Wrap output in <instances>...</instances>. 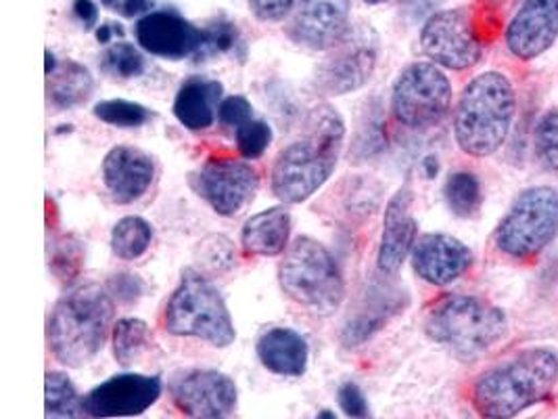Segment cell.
Instances as JSON below:
<instances>
[{"label":"cell","mask_w":558,"mask_h":419,"mask_svg":"<svg viewBox=\"0 0 558 419\" xmlns=\"http://www.w3.org/2000/svg\"><path fill=\"white\" fill-rule=\"evenodd\" d=\"M345 127L329 107H316L304 136L280 152L272 170V191L287 204H300L329 181L341 154Z\"/></svg>","instance_id":"cell-1"},{"label":"cell","mask_w":558,"mask_h":419,"mask_svg":"<svg viewBox=\"0 0 558 419\" xmlns=\"http://www.w3.org/2000/svg\"><path fill=\"white\" fill-rule=\"evenodd\" d=\"M558 382V355L532 348L483 373L473 388V407L485 419H512L544 400Z\"/></svg>","instance_id":"cell-2"},{"label":"cell","mask_w":558,"mask_h":419,"mask_svg":"<svg viewBox=\"0 0 558 419\" xmlns=\"http://www.w3.org/2000/svg\"><path fill=\"white\" fill-rule=\"evenodd\" d=\"M517 111L512 82L500 72L471 80L460 95L454 113L458 147L469 156L487 157L507 143Z\"/></svg>","instance_id":"cell-3"},{"label":"cell","mask_w":558,"mask_h":419,"mask_svg":"<svg viewBox=\"0 0 558 419\" xmlns=\"http://www.w3.org/2000/svg\"><path fill=\"white\" fill-rule=\"evenodd\" d=\"M113 319L109 294L97 286L72 289L52 311L49 321V344L52 355L68 367L90 363L107 338Z\"/></svg>","instance_id":"cell-4"},{"label":"cell","mask_w":558,"mask_h":419,"mask_svg":"<svg viewBox=\"0 0 558 419\" xmlns=\"http://www.w3.org/2000/svg\"><path fill=\"white\" fill-rule=\"evenodd\" d=\"M280 288L298 304L314 313L329 314L343 300V277L329 250L312 239L300 237L289 246L279 268Z\"/></svg>","instance_id":"cell-5"},{"label":"cell","mask_w":558,"mask_h":419,"mask_svg":"<svg viewBox=\"0 0 558 419\" xmlns=\"http://www.w3.org/2000/svg\"><path fill=\"white\" fill-rule=\"evenodd\" d=\"M507 314L471 296L444 298L427 319V334L460 357H475L507 336Z\"/></svg>","instance_id":"cell-6"},{"label":"cell","mask_w":558,"mask_h":419,"mask_svg":"<svg viewBox=\"0 0 558 419\" xmlns=\"http://www.w3.org/2000/svg\"><path fill=\"white\" fill-rule=\"evenodd\" d=\"M166 327L174 336L199 338L227 348L236 334L220 291L202 273L186 268L166 309Z\"/></svg>","instance_id":"cell-7"},{"label":"cell","mask_w":558,"mask_h":419,"mask_svg":"<svg viewBox=\"0 0 558 419\" xmlns=\"http://www.w3.org/2000/svg\"><path fill=\"white\" fill-rule=\"evenodd\" d=\"M558 234V191L553 187L525 189L502 218L496 246L517 261L537 256Z\"/></svg>","instance_id":"cell-8"},{"label":"cell","mask_w":558,"mask_h":419,"mask_svg":"<svg viewBox=\"0 0 558 419\" xmlns=\"http://www.w3.org/2000/svg\"><path fill=\"white\" fill-rule=\"evenodd\" d=\"M452 105V84L435 63H412L393 86L391 109L398 122L410 129H427L441 122Z\"/></svg>","instance_id":"cell-9"},{"label":"cell","mask_w":558,"mask_h":419,"mask_svg":"<svg viewBox=\"0 0 558 419\" xmlns=\"http://www.w3.org/2000/svg\"><path fill=\"white\" fill-rule=\"evenodd\" d=\"M318 65L316 86L325 95H348L362 88L375 72L379 40L371 27H355L337 43Z\"/></svg>","instance_id":"cell-10"},{"label":"cell","mask_w":558,"mask_h":419,"mask_svg":"<svg viewBox=\"0 0 558 419\" xmlns=\"http://www.w3.org/2000/svg\"><path fill=\"white\" fill-rule=\"evenodd\" d=\"M421 47L433 63L457 72L477 65L483 52L477 26L462 9L433 13L421 32Z\"/></svg>","instance_id":"cell-11"},{"label":"cell","mask_w":558,"mask_h":419,"mask_svg":"<svg viewBox=\"0 0 558 419\" xmlns=\"http://www.w3.org/2000/svg\"><path fill=\"white\" fill-rule=\"evenodd\" d=\"M259 177L250 164L211 157L195 177V189L205 202L222 216H234L254 200Z\"/></svg>","instance_id":"cell-12"},{"label":"cell","mask_w":558,"mask_h":419,"mask_svg":"<svg viewBox=\"0 0 558 419\" xmlns=\"http://www.w3.org/2000/svg\"><path fill=\"white\" fill-rule=\"evenodd\" d=\"M161 396L155 375H113L82 398V411L95 419L134 418L145 414Z\"/></svg>","instance_id":"cell-13"},{"label":"cell","mask_w":558,"mask_h":419,"mask_svg":"<svg viewBox=\"0 0 558 419\" xmlns=\"http://www.w3.org/2000/svg\"><path fill=\"white\" fill-rule=\"evenodd\" d=\"M172 400L189 419H230L236 409V386L211 369L186 371L170 386Z\"/></svg>","instance_id":"cell-14"},{"label":"cell","mask_w":558,"mask_h":419,"mask_svg":"<svg viewBox=\"0 0 558 419\" xmlns=\"http://www.w3.org/2000/svg\"><path fill=\"white\" fill-rule=\"evenodd\" d=\"M350 0H300L289 34L298 45L327 51L350 32Z\"/></svg>","instance_id":"cell-15"},{"label":"cell","mask_w":558,"mask_h":419,"mask_svg":"<svg viewBox=\"0 0 558 419\" xmlns=\"http://www.w3.org/2000/svg\"><path fill=\"white\" fill-rule=\"evenodd\" d=\"M136 40L155 57L178 61L191 55H202L205 32L174 11H153L138 20Z\"/></svg>","instance_id":"cell-16"},{"label":"cell","mask_w":558,"mask_h":419,"mask_svg":"<svg viewBox=\"0 0 558 419\" xmlns=\"http://www.w3.org/2000/svg\"><path fill=\"white\" fill-rule=\"evenodd\" d=\"M558 38V0H523L507 27V47L517 59L532 61Z\"/></svg>","instance_id":"cell-17"},{"label":"cell","mask_w":558,"mask_h":419,"mask_svg":"<svg viewBox=\"0 0 558 419\" xmlns=\"http://www.w3.org/2000/svg\"><path fill=\"white\" fill-rule=\"evenodd\" d=\"M471 262L473 252L457 237L444 234L421 237L412 250V266L416 275L432 286H448L457 282Z\"/></svg>","instance_id":"cell-18"},{"label":"cell","mask_w":558,"mask_h":419,"mask_svg":"<svg viewBox=\"0 0 558 419\" xmlns=\"http://www.w3.org/2000/svg\"><path fill=\"white\" fill-rule=\"evenodd\" d=\"M155 166L151 157L136 147H116L102 161V181L118 204H130L151 187Z\"/></svg>","instance_id":"cell-19"},{"label":"cell","mask_w":558,"mask_h":419,"mask_svg":"<svg viewBox=\"0 0 558 419\" xmlns=\"http://www.w3.org/2000/svg\"><path fill=\"white\" fill-rule=\"evenodd\" d=\"M410 191L400 189L385 210L381 248H379V271L393 275L402 268L408 254L416 243V220L410 214Z\"/></svg>","instance_id":"cell-20"},{"label":"cell","mask_w":558,"mask_h":419,"mask_svg":"<svg viewBox=\"0 0 558 419\" xmlns=\"http://www.w3.org/2000/svg\"><path fill=\"white\" fill-rule=\"evenodd\" d=\"M222 84L216 80L193 76L178 91L174 116L189 131H204L214 124L216 109L220 107Z\"/></svg>","instance_id":"cell-21"},{"label":"cell","mask_w":558,"mask_h":419,"mask_svg":"<svg viewBox=\"0 0 558 419\" xmlns=\"http://www.w3.org/2000/svg\"><path fill=\"white\" fill-rule=\"evenodd\" d=\"M307 344L304 338L287 327H277L266 332L257 340V357L262 366L272 373L300 378L307 369Z\"/></svg>","instance_id":"cell-22"},{"label":"cell","mask_w":558,"mask_h":419,"mask_svg":"<svg viewBox=\"0 0 558 419\" xmlns=\"http://www.w3.org/2000/svg\"><path fill=\"white\" fill-rule=\"evenodd\" d=\"M291 234V216L284 208L254 214L243 227V248L252 256H277L284 252Z\"/></svg>","instance_id":"cell-23"},{"label":"cell","mask_w":558,"mask_h":419,"mask_svg":"<svg viewBox=\"0 0 558 419\" xmlns=\"http://www.w3.org/2000/svg\"><path fill=\"white\" fill-rule=\"evenodd\" d=\"M93 93L90 72L76 61H63L49 76V97L57 107L84 104Z\"/></svg>","instance_id":"cell-24"},{"label":"cell","mask_w":558,"mask_h":419,"mask_svg":"<svg viewBox=\"0 0 558 419\" xmlns=\"http://www.w3.org/2000/svg\"><path fill=\"white\" fill-rule=\"evenodd\" d=\"M151 239V225L145 218L126 216L116 225L113 236H111V246H113V252L122 261H134L149 250Z\"/></svg>","instance_id":"cell-25"},{"label":"cell","mask_w":558,"mask_h":419,"mask_svg":"<svg viewBox=\"0 0 558 419\" xmlns=\"http://www.w3.org/2000/svg\"><path fill=\"white\" fill-rule=\"evenodd\" d=\"M151 334L145 321L141 319H122L118 321L116 330H113V352L116 359L122 366L134 363L141 352L149 346Z\"/></svg>","instance_id":"cell-26"},{"label":"cell","mask_w":558,"mask_h":419,"mask_svg":"<svg viewBox=\"0 0 558 419\" xmlns=\"http://www.w3.org/2000/svg\"><path fill=\"white\" fill-rule=\"evenodd\" d=\"M82 400L65 373H47V419H77Z\"/></svg>","instance_id":"cell-27"},{"label":"cell","mask_w":558,"mask_h":419,"mask_svg":"<svg viewBox=\"0 0 558 419\" xmlns=\"http://www.w3.org/2000/svg\"><path fill=\"white\" fill-rule=\"evenodd\" d=\"M446 202L457 216H473L482 206V184L477 177L471 172L452 175L446 183Z\"/></svg>","instance_id":"cell-28"},{"label":"cell","mask_w":558,"mask_h":419,"mask_svg":"<svg viewBox=\"0 0 558 419\" xmlns=\"http://www.w3.org/2000/svg\"><path fill=\"white\" fill-rule=\"evenodd\" d=\"M101 68L102 72H107L109 76L134 79V76L143 74L145 59L134 45L116 43L113 47H109L107 51L102 52Z\"/></svg>","instance_id":"cell-29"},{"label":"cell","mask_w":558,"mask_h":419,"mask_svg":"<svg viewBox=\"0 0 558 419\" xmlns=\"http://www.w3.org/2000/svg\"><path fill=\"white\" fill-rule=\"evenodd\" d=\"M95 116L111 127L136 129V127H143L151 118V111L143 105L124 101V99H113V101H102L97 105Z\"/></svg>","instance_id":"cell-30"},{"label":"cell","mask_w":558,"mask_h":419,"mask_svg":"<svg viewBox=\"0 0 558 419\" xmlns=\"http://www.w3.org/2000/svg\"><path fill=\"white\" fill-rule=\"evenodd\" d=\"M535 152L542 164L558 175V109L546 111L537 122Z\"/></svg>","instance_id":"cell-31"},{"label":"cell","mask_w":558,"mask_h":419,"mask_svg":"<svg viewBox=\"0 0 558 419\" xmlns=\"http://www.w3.org/2000/svg\"><path fill=\"white\" fill-rule=\"evenodd\" d=\"M270 141H272V131L262 120H250L247 124L236 129L239 152H241V156L247 157V159L264 156Z\"/></svg>","instance_id":"cell-32"},{"label":"cell","mask_w":558,"mask_h":419,"mask_svg":"<svg viewBox=\"0 0 558 419\" xmlns=\"http://www.w3.org/2000/svg\"><path fill=\"white\" fill-rule=\"evenodd\" d=\"M82 264L80 243L72 237H65L52 252L51 266L59 279H74Z\"/></svg>","instance_id":"cell-33"},{"label":"cell","mask_w":558,"mask_h":419,"mask_svg":"<svg viewBox=\"0 0 558 419\" xmlns=\"http://www.w3.org/2000/svg\"><path fill=\"white\" fill-rule=\"evenodd\" d=\"M205 32V45L202 55L209 52H229L239 45V29L230 22H218L207 27Z\"/></svg>","instance_id":"cell-34"},{"label":"cell","mask_w":558,"mask_h":419,"mask_svg":"<svg viewBox=\"0 0 558 419\" xmlns=\"http://www.w3.org/2000/svg\"><path fill=\"white\" fill-rule=\"evenodd\" d=\"M218 120L225 124V127H232L234 131L243 124H247L250 120H254V107L252 104L241 97V95H234L225 99L220 107H218Z\"/></svg>","instance_id":"cell-35"},{"label":"cell","mask_w":558,"mask_h":419,"mask_svg":"<svg viewBox=\"0 0 558 419\" xmlns=\"http://www.w3.org/2000/svg\"><path fill=\"white\" fill-rule=\"evenodd\" d=\"M339 407L354 419H368V403L364 393L354 382H348L339 388Z\"/></svg>","instance_id":"cell-36"},{"label":"cell","mask_w":558,"mask_h":419,"mask_svg":"<svg viewBox=\"0 0 558 419\" xmlns=\"http://www.w3.org/2000/svg\"><path fill=\"white\" fill-rule=\"evenodd\" d=\"M298 0H250V9L259 22L284 20Z\"/></svg>","instance_id":"cell-37"},{"label":"cell","mask_w":558,"mask_h":419,"mask_svg":"<svg viewBox=\"0 0 558 419\" xmlns=\"http://www.w3.org/2000/svg\"><path fill=\"white\" fill-rule=\"evenodd\" d=\"M204 259L207 264H211L214 268H227L232 264V248H230L229 239L225 237H209L204 241Z\"/></svg>","instance_id":"cell-38"},{"label":"cell","mask_w":558,"mask_h":419,"mask_svg":"<svg viewBox=\"0 0 558 419\" xmlns=\"http://www.w3.org/2000/svg\"><path fill=\"white\" fill-rule=\"evenodd\" d=\"M109 289L111 294H116L118 300L122 302H134L141 294H143V282L136 277V275H116L111 282H109Z\"/></svg>","instance_id":"cell-39"},{"label":"cell","mask_w":558,"mask_h":419,"mask_svg":"<svg viewBox=\"0 0 558 419\" xmlns=\"http://www.w3.org/2000/svg\"><path fill=\"white\" fill-rule=\"evenodd\" d=\"M102 4L124 17H136L151 7V0H101Z\"/></svg>","instance_id":"cell-40"},{"label":"cell","mask_w":558,"mask_h":419,"mask_svg":"<svg viewBox=\"0 0 558 419\" xmlns=\"http://www.w3.org/2000/svg\"><path fill=\"white\" fill-rule=\"evenodd\" d=\"M74 13L86 29H93L99 24V9L93 0H74Z\"/></svg>","instance_id":"cell-41"},{"label":"cell","mask_w":558,"mask_h":419,"mask_svg":"<svg viewBox=\"0 0 558 419\" xmlns=\"http://www.w3.org/2000/svg\"><path fill=\"white\" fill-rule=\"evenodd\" d=\"M437 2H439V0H404V9H407L410 17L421 20V17H425L427 13H432L433 9L437 7Z\"/></svg>","instance_id":"cell-42"},{"label":"cell","mask_w":558,"mask_h":419,"mask_svg":"<svg viewBox=\"0 0 558 419\" xmlns=\"http://www.w3.org/2000/svg\"><path fill=\"white\" fill-rule=\"evenodd\" d=\"M122 38L124 36V27L120 26V24H113V22H107V24H102L99 29H97V40L101 43V45H107V43H111L113 38Z\"/></svg>","instance_id":"cell-43"},{"label":"cell","mask_w":558,"mask_h":419,"mask_svg":"<svg viewBox=\"0 0 558 419\" xmlns=\"http://www.w3.org/2000/svg\"><path fill=\"white\" fill-rule=\"evenodd\" d=\"M57 70V61L51 51H47V76H51L52 72Z\"/></svg>","instance_id":"cell-44"},{"label":"cell","mask_w":558,"mask_h":419,"mask_svg":"<svg viewBox=\"0 0 558 419\" xmlns=\"http://www.w3.org/2000/svg\"><path fill=\"white\" fill-rule=\"evenodd\" d=\"M316 419H339L337 418V416H335V414H332V411H320V414H318V418Z\"/></svg>","instance_id":"cell-45"},{"label":"cell","mask_w":558,"mask_h":419,"mask_svg":"<svg viewBox=\"0 0 558 419\" xmlns=\"http://www.w3.org/2000/svg\"><path fill=\"white\" fill-rule=\"evenodd\" d=\"M364 2H368V4H381V2H387V0H364Z\"/></svg>","instance_id":"cell-46"}]
</instances>
